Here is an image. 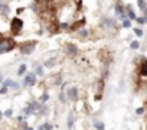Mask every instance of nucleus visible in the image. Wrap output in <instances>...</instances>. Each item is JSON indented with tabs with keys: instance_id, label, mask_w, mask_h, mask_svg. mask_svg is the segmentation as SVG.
I'll list each match as a JSON object with an SVG mask.
<instances>
[{
	"instance_id": "f257e3e1",
	"label": "nucleus",
	"mask_w": 147,
	"mask_h": 130,
	"mask_svg": "<svg viewBox=\"0 0 147 130\" xmlns=\"http://www.w3.org/2000/svg\"><path fill=\"white\" fill-rule=\"evenodd\" d=\"M13 48H15V42L12 39H2V41H0V53L9 52Z\"/></svg>"
},
{
	"instance_id": "f03ea898",
	"label": "nucleus",
	"mask_w": 147,
	"mask_h": 130,
	"mask_svg": "<svg viewBox=\"0 0 147 130\" xmlns=\"http://www.w3.org/2000/svg\"><path fill=\"white\" fill-rule=\"evenodd\" d=\"M12 32H13V35H19L20 33V30H22V28H23V22L20 20V19H13L12 20Z\"/></svg>"
},
{
	"instance_id": "7ed1b4c3",
	"label": "nucleus",
	"mask_w": 147,
	"mask_h": 130,
	"mask_svg": "<svg viewBox=\"0 0 147 130\" xmlns=\"http://www.w3.org/2000/svg\"><path fill=\"white\" fill-rule=\"evenodd\" d=\"M33 49H35V42H26V43L20 48V51H22L23 53H30Z\"/></svg>"
},
{
	"instance_id": "20e7f679",
	"label": "nucleus",
	"mask_w": 147,
	"mask_h": 130,
	"mask_svg": "<svg viewBox=\"0 0 147 130\" xmlns=\"http://www.w3.org/2000/svg\"><path fill=\"white\" fill-rule=\"evenodd\" d=\"M36 83V77H35V74H29V75H26V78H25V85H32V84H35Z\"/></svg>"
},
{
	"instance_id": "39448f33",
	"label": "nucleus",
	"mask_w": 147,
	"mask_h": 130,
	"mask_svg": "<svg viewBox=\"0 0 147 130\" xmlns=\"http://www.w3.org/2000/svg\"><path fill=\"white\" fill-rule=\"evenodd\" d=\"M66 51H68V53H69L71 56L77 55V48H75V45H72V43L66 45Z\"/></svg>"
},
{
	"instance_id": "423d86ee",
	"label": "nucleus",
	"mask_w": 147,
	"mask_h": 130,
	"mask_svg": "<svg viewBox=\"0 0 147 130\" xmlns=\"http://www.w3.org/2000/svg\"><path fill=\"white\" fill-rule=\"evenodd\" d=\"M68 97H69L71 101H75L77 100V88H71L68 91Z\"/></svg>"
},
{
	"instance_id": "0eeeda50",
	"label": "nucleus",
	"mask_w": 147,
	"mask_h": 130,
	"mask_svg": "<svg viewBox=\"0 0 147 130\" xmlns=\"http://www.w3.org/2000/svg\"><path fill=\"white\" fill-rule=\"evenodd\" d=\"M115 13H117V15H118L123 20L125 19V13H124V9H123L121 6H117V7H115Z\"/></svg>"
},
{
	"instance_id": "6e6552de",
	"label": "nucleus",
	"mask_w": 147,
	"mask_h": 130,
	"mask_svg": "<svg viewBox=\"0 0 147 130\" xmlns=\"http://www.w3.org/2000/svg\"><path fill=\"white\" fill-rule=\"evenodd\" d=\"M74 118H75V117H74V111H71L69 116H68V127H69V129L74 126Z\"/></svg>"
},
{
	"instance_id": "1a4fd4ad",
	"label": "nucleus",
	"mask_w": 147,
	"mask_h": 130,
	"mask_svg": "<svg viewBox=\"0 0 147 130\" xmlns=\"http://www.w3.org/2000/svg\"><path fill=\"white\" fill-rule=\"evenodd\" d=\"M7 12H9V9H7V6H6V5H0V13L7 15Z\"/></svg>"
},
{
	"instance_id": "9d476101",
	"label": "nucleus",
	"mask_w": 147,
	"mask_h": 130,
	"mask_svg": "<svg viewBox=\"0 0 147 130\" xmlns=\"http://www.w3.org/2000/svg\"><path fill=\"white\" fill-rule=\"evenodd\" d=\"M127 13H128V18H130V19H136V13L131 10V7H130V6H128V12H127Z\"/></svg>"
},
{
	"instance_id": "9b49d317",
	"label": "nucleus",
	"mask_w": 147,
	"mask_h": 130,
	"mask_svg": "<svg viewBox=\"0 0 147 130\" xmlns=\"http://www.w3.org/2000/svg\"><path fill=\"white\" fill-rule=\"evenodd\" d=\"M137 3H138V6H140V9H146L147 6H146V2H144V0H137Z\"/></svg>"
},
{
	"instance_id": "f8f14e48",
	"label": "nucleus",
	"mask_w": 147,
	"mask_h": 130,
	"mask_svg": "<svg viewBox=\"0 0 147 130\" xmlns=\"http://www.w3.org/2000/svg\"><path fill=\"white\" fill-rule=\"evenodd\" d=\"M95 127H97L98 130H104V124H102L101 121H95Z\"/></svg>"
},
{
	"instance_id": "ddd939ff",
	"label": "nucleus",
	"mask_w": 147,
	"mask_h": 130,
	"mask_svg": "<svg viewBox=\"0 0 147 130\" xmlns=\"http://www.w3.org/2000/svg\"><path fill=\"white\" fill-rule=\"evenodd\" d=\"M25 71H26V65H20V68H19L18 74H19V75H22V74H23Z\"/></svg>"
},
{
	"instance_id": "4468645a",
	"label": "nucleus",
	"mask_w": 147,
	"mask_h": 130,
	"mask_svg": "<svg viewBox=\"0 0 147 130\" xmlns=\"http://www.w3.org/2000/svg\"><path fill=\"white\" fill-rule=\"evenodd\" d=\"M130 46H131V48H133V49H137V48H138V46H140V43H138V42H137V41H134V42H131V45H130Z\"/></svg>"
},
{
	"instance_id": "2eb2a0df",
	"label": "nucleus",
	"mask_w": 147,
	"mask_h": 130,
	"mask_svg": "<svg viewBox=\"0 0 147 130\" xmlns=\"http://www.w3.org/2000/svg\"><path fill=\"white\" fill-rule=\"evenodd\" d=\"M143 75H147V61L143 64Z\"/></svg>"
},
{
	"instance_id": "dca6fc26",
	"label": "nucleus",
	"mask_w": 147,
	"mask_h": 130,
	"mask_svg": "<svg viewBox=\"0 0 147 130\" xmlns=\"http://www.w3.org/2000/svg\"><path fill=\"white\" fill-rule=\"evenodd\" d=\"M123 26H124V28H130V20L124 19V20H123Z\"/></svg>"
},
{
	"instance_id": "f3484780",
	"label": "nucleus",
	"mask_w": 147,
	"mask_h": 130,
	"mask_svg": "<svg viewBox=\"0 0 147 130\" xmlns=\"http://www.w3.org/2000/svg\"><path fill=\"white\" fill-rule=\"evenodd\" d=\"M134 32H136V35H137V36H143V30H141V29H136Z\"/></svg>"
},
{
	"instance_id": "a211bd4d",
	"label": "nucleus",
	"mask_w": 147,
	"mask_h": 130,
	"mask_svg": "<svg viewBox=\"0 0 147 130\" xmlns=\"http://www.w3.org/2000/svg\"><path fill=\"white\" fill-rule=\"evenodd\" d=\"M53 127L51 126V124H45V130H52Z\"/></svg>"
},
{
	"instance_id": "6ab92c4d",
	"label": "nucleus",
	"mask_w": 147,
	"mask_h": 130,
	"mask_svg": "<svg viewBox=\"0 0 147 130\" xmlns=\"http://www.w3.org/2000/svg\"><path fill=\"white\" fill-rule=\"evenodd\" d=\"M6 91H7V90H6V87H3V88H0V94H6Z\"/></svg>"
},
{
	"instance_id": "aec40b11",
	"label": "nucleus",
	"mask_w": 147,
	"mask_h": 130,
	"mask_svg": "<svg viewBox=\"0 0 147 130\" xmlns=\"http://www.w3.org/2000/svg\"><path fill=\"white\" fill-rule=\"evenodd\" d=\"M5 116H7V117H10V116H12V110H7V111L5 113Z\"/></svg>"
},
{
	"instance_id": "412c9836",
	"label": "nucleus",
	"mask_w": 147,
	"mask_h": 130,
	"mask_svg": "<svg viewBox=\"0 0 147 130\" xmlns=\"http://www.w3.org/2000/svg\"><path fill=\"white\" fill-rule=\"evenodd\" d=\"M53 61H55V59H51V61H48V62H46V67H49V65H52V64H53Z\"/></svg>"
},
{
	"instance_id": "4be33fe9",
	"label": "nucleus",
	"mask_w": 147,
	"mask_h": 130,
	"mask_svg": "<svg viewBox=\"0 0 147 130\" xmlns=\"http://www.w3.org/2000/svg\"><path fill=\"white\" fill-rule=\"evenodd\" d=\"M42 101H46L48 100V94H45V95H42V98H40Z\"/></svg>"
},
{
	"instance_id": "5701e85b",
	"label": "nucleus",
	"mask_w": 147,
	"mask_h": 130,
	"mask_svg": "<svg viewBox=\"0 0 147 130\" xmlns=\"http://www.w3.org/2000/svg\"><path fill=\"white\" fill-rule=\"evenodd\" d=\"M36 2H40V3H48V2H51V0H36Z\"/></svg>"
},
{
	"instance_id": "b1692460",
	"label": "nucleus",
	"mask_w": 147,
	"mask_h": 130,
	"mask_svg": "<svg viewBox=\"0 0 147 130\" xmlns=\"http://www.w3.org/2000/svg\"><path fill=\"white\" fill-rule=\"evenodd\" d=\"M137 114H143V108H137Z\"/></svg>"
},
{
	"instance_id": "393cba45",
	"label": "nucleus",
	"mask_w": 147,
	"mask_h": 130,
	"mask_svg": "<svg viewBox=\"0 0 147 130\" xmlns=\"http://www.w3.org/2000/svg\"><path fill=\"white\" fill-rule=\"evenodd\" d=\"M144 15H146V16H147V7H146V9H144Z\"/></svg>"
},
{
	"instance_id": "a878e982",
	"label": "nucleus",
	"mask_w": 147,
	"mask_h": 130,
	"mask_svg": "<svg viewBox=\"0 0 147 130\" xmlns=\"http://www.w3.org/2000/svg\"><path fill=\"white\" fill-rule=\"evenodd\" d=\"M2 39H3V35H2V33H0V41H2Z\"/></svg>"
},
{
	"instance_id": "bb28decb",
	"label": "nucleus",
	"mask_w": 147,
	"mask_h": 130,
	"mask_svg": "<svg viewBox=\"0 0 147 130\" xmlns=\"http://www.w3.org/2000/svg\"><path fill=\"white\" fill-rule=\"evenodd\" d=\"M26 130H33V129H30V127H29V129H26Z\"/></svg>"
},
{
	"instance_id": "cd10ccee",
	"label": "nucleus",
	"mask_w": 147,
	"mask_h": 130,
	"mask_svg": "<svg viewBox=\"0 0 147 130\" xmlns=\"http://www.w3.org/2000/svg\"><path fill=\"white\" fill-rule=\"evenodd\" d=\"M0 81H2V75H0Z\"/></svg>"
},
{
	"instance_id": "c85d7f7f",
	"label": "nucleus",
	"mask_w": 147,
	"mask_h": 130,
	"mask_svg": "<svg viewBox=\"0 0 147 130\" xmlns=\"http://www.w3.org/2000/svg\"><path fill=\"white\" fill-rule=\"evenodd\" d=\"M0 114H2V113H0Z\"/></svg>"
}]
</instances>
